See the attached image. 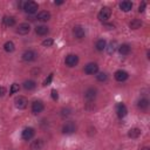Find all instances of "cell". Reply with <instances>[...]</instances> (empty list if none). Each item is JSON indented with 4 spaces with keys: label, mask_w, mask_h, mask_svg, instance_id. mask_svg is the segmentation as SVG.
Segmentation results:
<instances>
[{
    "label": "cell",
    "mask_w": 150,
    "mask_h": 150,
    "mask_svg": "<svg viewBox=\"0 0 150 150\" xmlns=\"http://www.w3.org/2000/svg\"><path fill=\"white\" fill-rule=\"evenodd\" d=\"M84 34H86V32H84V28L82 27V26H75L74 28H73V35L76 38V39H82V38H84Z\"/></svg>",
    "instance_id": "12"
},
{
    "label": "cell",
    "mask_w": 150,
    "mask_h": 150,
    "mask_svg": "<svg viewBox=\"0 0 150 150\" xmlns=\"http://www.w3.org/2000/svg\"><path fill=\"white\" fill-rule=\"evenodd\" d=\"M96 79H97V81H100V82H104L107 79H108V76H107V74L105 73H97V75H96Z\"/></svg>",
    "instance_id": "27"
},
{
    "label": "cell",
    "mask_w": 150,
    "mask_h": 150,
    "mask_svg": "<svg viewBox=\"0 0 150 150\" xmlns=\"http://www.w3.org/2000/svg\"><path fill=\"white\" fill-rule=\"evenodd\" d=\"M116 112H117V116H118L120 118H123V117L127 115L128 109H127V107H125L123 103H118V104L116 105Z\"/></svg>",
    "instance_id": "14"
},
{
    "label": "cell",
    "mask_w": 150,
    "mask_h": 150,
    "mask_svg": "<svg viewBox=\"0 0 150 150\" xmlns=\"http://www.w3.org/2000/svg\"><path fill=\"white\" fill-rule=\"evenodd\" d=\"M69 115H70V109H68V108L64 109V108H63V109L61 110V116H62V117H68Z\"/></svg>",
    "instance_id": "31"
},
{
    "label": "cell",
    "mask_w": 150,
    "mask_h": 150,
    "mask_svg": "<svg viewBox=\"0 0 150 150\" xmlns=\"http://www.w3.org/2000/svg\"><path fill=\"white\" fill-rule=\"evenodd\" d=\"M105 26H107V27H108V28H109V29H111V28H112V29H114V25H110V23H107V25H105Z\"/></svg>",
    "instance_id": "37"
},
{
    "label": "cell",
    "mask_w": 150,
    "mask_h": 150,
    "mask_svg": "<svg viewBox=\"0 0 150 150\" xmlns=\"http://www.w3.org/2000/svg\"><path fill=\"white\" fill-rule=\"evenodd\" d=\"M97 71H98V66L94 62H90V63L86 64V67H84V73L88 75H95V74H97Z\"/></svg>",
    "instance_id": "6"
},
{
    "label": "cell",
    "mask_w": 150,
    "mask_h": 150,
    "mask_svg": "<svg viewBox=\"0 0 150 150\" xmlns=\"http://www.w3.org/2000/svg\"><path fill=\"white\" fill-rule=\"evenodd\" d=\"M35 32H36V34L38 35H46V34H48V32H49V29H48V27L47 26H43V25H41V26H38L36 28H35Z\"/></svg>",
    "instance_id": "20"
},
{
    "label": "cell",
    "mask_w": 150,
    "mask_h": 150,
    "mask_svg": "<svg viewBox=\"0 0 150 150\" xmlns=\"http://www.w3.org/2000/svg\"><path fill=\"white\" fill-rule=\"evenodd\" d=\"M76 131V124L73 122V121H69V122H66L62 127V132L63 134H73Z\"/></svg>",
    "instance_id": "4"
},
{
    "label": "cell",
    "mask_w": 150,
    "mask_h": 150,
    "mask_svg": "<svg viewBox=\"0 0 150 150\" xmlns=\"http://www.w3.org/2000/svg\"><path fill=\"white\" fill-rule=\"evenodd\" d=\"M141 150H150V148H148V146H144V148H142Z\"/></svg>",
    "instance_id": "38"
},
{
    "label": "cell",
    "mask_w": 150,
    "mask_h": 150,
    "mask_svg": "<svg viewBox=\"0 0 150 150\" xmlns=\"http://www.w3.org/2000/svg\"><path fill=\"white\" fill-rule=\"evenodd\" d=\"M29 32H30V26H29V23H27V22L20 23V25L18 26V28H16V33H19V34H21V35H26V34H28Z\"/></svg>",
    "instance_id": "10"
},
{
    "label": "cell",
    "mask_w": 150,
    "mask_h": 150,
    "mask_svg": "<svg viewBox=\"0 0 150 150\" xmlns=\"http://www.w3.org/2000/svg\"><path fill=\"white\" fill-rule=\"evenodd\" d=\"M6 94V88L5 87H0V97H2Z\"/></svg>",
    "instance_id": "35"
},
{
    "label": "cell",
    "mask_w": 150,
    "mask_h": 150,
    "mask_svg": "<svg viewBox=\"0 0 150 150\" xmlns=\"http://www.w3.org/2000/svg\"><path fill=\"white\" fill-rule=\"evenodd\" d=\"M120 8H121L123 12H129V11L132 8V2H131V1H128V0L122 1V2L120 4Z\"/></svg>",
    "instance_id": "19"
},
{
    "label": "cell",
    "mask_w": 150,
    "mask_h": 150,
    "mask_svg": "<svg viewBox=\"0 0 150 150\" xmlns=\"http://www.w3.org/2000/svg\"><path fill=\"white\" fill-rule=\"evenodd\" d=\"M111 16V9L109 7H102L97 14V19L102 22H107Z\"/></svg>",
    "instance_id": "1"
},
{
    "label": "cell",
    "mask_w": 150,
    "mask_h": 150,
    "mask_svg": "<svg viewBox=\"0 0 150 150\" xmlns=\"http://www.w3.org/2000/svg\"><path fill=\"white\" fill-rule=\"evenodd\" d=\"M64 63H66L68 67H75V66L79 63V56L75 55V54H69V55L66 56Z\"/></svg>",
    "instance_id": "5"
},
{
    "label": "cell",
    "mask_w": 150,
    "mask_h": 150,
    "mask_svg": "<svg viewBox=\"0 0 150 150\" xmlns=\"http://www.w3.org/2000/svg\"><path fill=\"white\" fill-rule=\"evenodd\" d=\"M97 95V90L95 88H88L86 91H84V98L88 101V102H91L95 100Z\"/></svg>",
    "instance_id": "9"
},
{
    "label": "cell",
    "mask_w": 150,
    "mask_h": 150,
    "mask_svg": "<svg viewBox=\"0 0 150 150\" xmlns=\"http://www.w3.org/2000/svg\"><path fill=\"white\" fill-rule=\"evenodd\" d=\"M14 103H15V107L18 109H25L28 104V100L25 96H18V97H15Z\"/></svg>",
    "instance_id": "7"
},
{
    "label": "cell",
    "mask_w": 150,
    "mask_h": 150,
    "mask_svg": "<svg viewBox=\"0 0 150 150\" xmlns=\"http://www.w3.org/2000/svg\"><path fill=\"white\" fill-rule=\"evenodd\" d=\"M145 6H146V4H145V2H142V4L138 6V12H139V13L144 12V9H145Z\"/></svg>",
    "instance_id": "34"
},
{
    "label": "cell",
    "mask_w": 150,
    "mask_h": 150,
    "mask_svg": "<svg viewBox=\"0 0 150 150\" xmlns=\"http://www.w3.org/2000/svg\"><path fill=\"white\" fill-rule=\"evenodd\" d=\"M4 23L6 25V26H8V27H12V26H14L15 25V18L14 16H8V15H6V16H4Z\"/></svg>",
    "instance_id": "22"
},
{
    "label": "cell",
    "mask_w": 150,
    "mask_h": 150,
    "mask_svg": "<svg viewBox=\"0 0 150 150\" xmlns=\"http://www.w3.org/2000/svg\"><path fill=\"white\" fill-rule=\"evenodd\" d=\"M50 93H52V98H53L54 101H56V100L59 98V94H57V91H56L55 89H52Z\"/></svg>",
    "instance_id": "33"
},
{
    "label": "cell",
    "mask_w": 150,
    "mask_h": 150,
    "mask_svg": "<svg viewBox=\"0 0 150 150\" xmlns=\"http://www.w3.org/2000/svg\"><path fill=\"white\" fill-rule=\"evenodd\" d=\"M54 4H55V5H62L63 1H62V0H60V1H54Z\"/></svg>",
    "instance_id": "36"
},
{
    "label": "cell",
    "mask_w": 150,
    "mask_h": 150,
    "mask_svg": "<svg viewBox=\"0 0 150 150\" xmlns=\"http://www.w3.org/2000/svg\"><path fill=\"white\" fill-rule=\"evenodd\" d=\"M34 134H35V131H34V129L33 128H30V127H28V128H25L23 130H22V138L25 139V141H30L33 137H34Z\"/></svg>",
    "instance_id": "11"
},
{
    "label": "cell",
    "mask_w": 150,
    "mask_h": 150,
    "mask_svg": "<svg viewBox=\"0 0 150 150\" xmlns=\"http://www.w3.org/2000/svg\"><path fill=\"white\" fill-rule=\"evenodd\" d=\"M137 105H138V108H141V109H146V108L149 107V101H148L146 98H141V100L138 101Z\"/></svg>",
    "instance_id": "26"
},
{
    "label": "cell",
    "mask_w": 150,
    "mask_h": 150,
    "mask_svg": "<svg viewBox=\"0 0 150 150\" xmlns=\"http://www.w3.org/2000/svg\"><path fill=\"white\" fill-rule=\"evenodd\" d=\"M36 57H38L36 52H34V50H32V49L25 50L23 54H22V60H23L25 62H32V61L36 60Z\"/></svg>",
    "instance_id": "3"
},
{
    "label": "cell",
    "mask_w": 150,
    "mask_h": 150,
    "mask_svg": "<svg viewBox=\"0 0 150 150\" xmlns=\"http://www.w3.org/2000/svg\"><path fill=\"white\" fill-rule=\"evenodd\" d=\"M95 47H96V49H97L98 52L104 50V49H105V47H107V42H105V40H103V39L97 40V41H96V43H95Z\"/></svg>",
    "instance_id": "21"
},
{
    "label": "cell",
    "mask_w": 150,
    "mask_h": 150,
    "mask_svg": "<svg viewBox=\"0 0 150 150\" xmlns=\"http://www.w3.org/2000/svg\"><path fill=\"white\" fill-rule=\"evenodd\" d=\"M53 43H54L53 39H46L42 41V46H45V47H50V46H53Z\"/></svg>",
    "instance_id": "30"
},
{
    "label": "cell",
    "mask_w": 150,
    "mask_h": 150,
    "mask_svg": "<svg viewBox=\"0 0 150 150\" xmlns=\"http://www.w3.org/2000/svg\"><path fill=\"white\" fill-rule=\"evenodd\" d=\"M114 77H115L116 81H118V82H123V81H125V80L129 77V74H128L125 70L120 69V70H116V71H115Z\"/></svg>",
    "instance_id": "8"
},
{
    "label": "cell",
    "mask_w": 150,
    "mask_h": 150,
    "mask_svg": "<svg viewBox=\"0 0 150 150\" xmlns=\"http://www.w3.org/2000/svg\"><path fill=\"white\" fill-rule=\"evenodd\" d=\"M36 19L39 21H41V22H46V21H48L50 19V13L48 11H41V12L38 13Z\"/></svg>",
    "instance_id": "15"
},
{
    "label": "cell",
    "mask_w": 150,
    "mask_h": 150,
    "mask_svg": "<svg viewBox=\"0 0 150 150\" xmlns=\"http://www.w3.org/2000/svg\"><path fill=\"white\" fill-rule=\"evenodd\" d=\"M42 146H43V139L38 138V139H35V141L32 142V144H30V150H41Z\"/></svg>",
    "instance_id": "16"
},
{
    "label": "cell",
    "mask_w": 150,
    "mask_h": 150,
    "mask_svg": "<svg viewBox=\"0 0 150 150\" xmlns=\"http://www.w3.org/2000/svg\"><path fill=\"white\" fill-rule=\"evenodd\" d=\"M129 27H130L131 29H138V28L142 27V21H141L139 19H134V20H131V22L129 23Z\"/></svg>",
    "instance_id": "24"
},
{
    "label": "cell",
    "mask_w": 150,
    "mask_h": 150,
    "mask_svg": "<svg viewBox=\"0 0 150 150\" xmlns=\"http://www.w3.org/2000/svg\"><path fill=\"white\" fill-rule=\"evenodd\" d=\"M128 136L130 138H138L141 136V129L139 128H131L128 131Z\"/></svg>",
    "instance_id": "18"
},
{
    "label": "cell",
    "mask_w": 150,
    "mask_h": 150,
    "mask_svg": "<svg viewBox=\"0 0 150 150\" xmlns=\"http://www.w3.org/2000/svg\"><path fill=\"white\" fill-rule=\"evenodd\" d=\"M43 108L45 107H43V103L41 101H34L33 104H32V112L38 115L39 112H41L43 110Z\"/></svg>",
    "instance_id": "13"
},
{
    "label": "cell",
    "mask_w": 150,
    "mask_h": 150,
    "mask_svg": "<svg viewBox=\"0 0 150 150\" xmlns=\"http://www.w3.org/2000/svg\"><path fill=\"white\" fill-rule=\"evenodd\" d=\"M16 91H19V84L18 83H13L12 87H11V89H9V95L15 94Z\"/></svg>",
    "instance_id": "29"
},
{
    "label": "cell",
    "mask_w": 150,
    "mask_h": 150,
    "mask_svg": "<svg viewBox=\"0 0 150 150\" xmlns=\"http://www.w3.org/2000/svg\"><path fill=\"white\" fill-rule=\"evenodd\" d=\"M35 87H36V83L33 80H27L23 82V88L26 90H33V89H35Z\"/></svg>",
    "instance_id": "23"
},
{
    "label": "cell",
    "mask_w": 150,
    "mask_h": 150,
    "mask_svg": "<svg viewBox=\"0 0 150 150\" xmlns=\"http://www.w3.org/2000/svg\"><path fill=\"white\" fill-rule=\"evenodd\" d=\"M22 9L28 14H34L39 9V6L35 1H25V5H23Z\"/></svg>",
    "instance_id": "2"
},
{
    "label": "cell",
    "mask_w": 150,
    "mask_h": 150,
    "mask_svg": "<svg viewBox=\"0 0 150 150\" xmlns=\"http://www.w3.org/2000/svg\"><path fill=\"white\" fill-rule=\"evenodd\" d=\"M116 46H117V45H116V42L114 41V42H110V45H109L108 47H105V48H107V50H108L109 54H112V53L115 52V49H116Z\"/></svg>",
    "instance_id": "28"
},
{
    "label": "cell",
    "mask_w": 150,
    "mask_h": 150,
    "mask_svg": "<svg viewBox=\"0 0 150 150\" xmlns=\"http://www.w3.org/2000/svg\"><path fill=\"white\" fill-rule=\"evenodd\" d=\"M130 50H131V48L128 43H122L121 46H118V52L121 55H128L130 53Z\"/></svg>",
    "instance_id": "17"
},
{
    "label": "cell",
    "mask_w": 150,
    "mask_h": 150,
    "mask_svg": "<svg viewBox=\"0 0 150 150\" xmlns=\"http://www.w3.org/2000/svg\"><path fill=\"white\" fill-rule=\"evenodd\" d=\"M4 49H5V52H7V53H12V52H14L15 46H14V43H13L12 41H7V42H5V45H4Z\"/></svg>",
    "instance_id": "25"
},
{
    "label": "cell",
    "mask_w": 150,
    "mask_h": 150,
    "mask_svg": "<svg viewBox=\"0 0 150 150\" xmlns=\"http://www.w3.org/2000/svg\"><path fill=\"white\" fill-rule=\"evenodd\" d=\"M52 80H53V74H49V75H48V77L43 81V86H48V84H50Z\"/></svg>",
    "instance_id": "32"
}]
</instances>
